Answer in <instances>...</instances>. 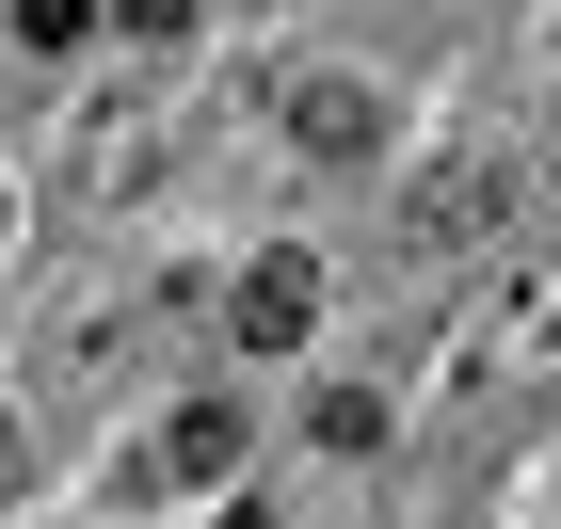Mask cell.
I'll use <instances>...</instances> for the list:
<instances>
[{"instance_id": "6da1fadb", "label": "cell", "mask_w": 561, "mask_h": 529, "mask_svg": "<svg viewBox=\"0 0 561 529\" xmlns=\"http://www.w3.org/2000/svg\"><path fill=\"white\" fill-rule=\"evenodd\" d=\"M546 353H561V257H497V289L466 306V353L449 369L466 386H529Z\"/></svg>"}, {"instance_id": "7a4b0ae2", "label": "cell", "mask_w": 561, "mask_h": 529, "mask_svg": "<svg viewBox=\"0 0 561 529\" xmlns=\"http://www.w3.org/2000/svg\"><path fill=\"white\" fill-rule=\"evenodd\" d=\"M497 225H514V161H433L417 193H401V257L449 273V257H481Z\"/></svg>"}, {"instance_id": "3957f363", "label": "cell", "mask_w": 561, "mask_h": 529, "mask_svg": "<svg viewBox=\"0 0 561 529\" xmlns=\"http://www.w3.org/2000/svg\"><path fill=\"white\" fill-rule=\"evenodd\" d=\"M225 337H241V353H305V337H321V257H305V241H273V257L225 289Z\"/></svg>"}, {"instance_id": "277c9868", "label": "cell", "mask_w": 561, "mask_h": 529, "mask_svg": "<svg viewBox=\"0 0 561 529\" xmlns=\"http://www.w3.org/2000/svg\"><path fill=\"white\" fill-rule=\"evenodd\" d=\"M241 449H257V417H241V401H176L161 449H145V482H241Z\"/></svg>"}, {"instance_id": "5b68a950", "label": "cell", "mask_w": 561, "mask_h": 529, "mask_svg": "<svg viewBox=\"0 0 561 529\" xmlns=\"http://www.w3.org/2000/svg\"><path fill=\"white\" fill-rule=\"evenodd\" d=\"M369 129H386L369 81H289V145H305V161H369Z\"/></svg>"}, {"instance_id": "8992f818", "label": "cell", "mask_w": 561, "mask_h": 529, "mask_svg": "<svg viewBox=\"0 0 561 529\" xmlns=\"http://www.w3.org/2000/svg\"><path fill=\"white\" fill-rule=\"evenodd\" d=\"M81 176H96V193H145V176H161V129H113V113H96V129H81Z\"/></svg>"}, {"instance_id": "52a82bcc", "label": "cell", "mask_w": 561, "mask_h": 529, "mask_svg": "<svg viewBox=\"0 0 561 529\" xmlns=\"http://www.w3.org/2000/svg\"><path fill=\"white\" fill-rule=\"evenodd\" d=\"M321 449H386V401H369V386H321Z\"/></svg>"}, {"instance_id": "ba28073f", "label": "cell", "mask_w": 561, "mask_h": 529, "mask_svg": "<svg viewBox=\"0 0 561 529\" xmlns=\"http://www.w3.org/2000/svg\"><path fill=\"white\" fill-rule=\"evenodd\" d=\"M16 33H33V48H81V33H96V0H16Z\"/></svg>"}, {"instance_id": "9c48e42d", "label": "cell", "mask_w": 561, "mask_h": 529, "mask_svg": "<svg viewBox=\"0 0 561 529\" xmlns=\"http://www.w3.org/2000/svg\"><path fill=\"white\" fill-rule=\"evenodd\" d=\"M113 16H129V33H193V0H113Z\"/></svg>"}, {"instance_id": "30bf717a", "label": "cell", "mask_w": 561, "mask_h": 529, "mask_svg": "<svg viewBox=\"0 0 561 529\" xmlns=\"http://www.w3.org/2000/svg\"><path fill=\"white\" fill-rule=\"evenodd\" d=\"M16 465H33V434H16V417H0V497H16Z\"/></svg>"}, {"instance_id": "8fae6325", "label": "cell", "mask_w": 561, "mask_h": 529, "mask_svg": "<svg viewBox=\"0 0 561 529\" xmlns=\"http://www.w3.org/2000/svg\"><path fill=\"white\" fill-rule=\"evenodd\" d=\"M0 257H16V193H0Z\"/></svg>"}, {"instance_id": "7c38bea8", "label": "cell", "mask_w": 561, "mask_h": 529, "mask_svg": "<svg viewBox=\"0 0 561 529\" xmlns=\"http://www.w3.org/2000/svg\"><path fill=\"white\" fill-rule=\"evenodd\" d=\"M546 81H561V33H546Z\"/></svg>"}]
</instances>
